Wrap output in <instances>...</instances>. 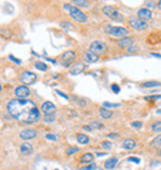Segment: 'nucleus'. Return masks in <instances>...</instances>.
Instances as JSON below:
<instances>
[{
	"label": "nucleus",
	"mask_w": 161,
	"mask_h": 170,
	"mask_svg": "<svg viewBox=\"0 0 161 170\" xmlns=\"http://www.w3.org/2000/svg\"><path fill=\"white\" fill-rule=\"evenodd\" d=\"M151 56H154V57H157V58H161V56H160V54H156V53H151Z\"/></svg>",
	"instance_id": "47"
},
{
	"label": "nucleus",
	"mask_w": 161,
	"mask_h": 170,
	"mask_svg": "<svg viewBox=\"0 0 161 170\" xmlns=\"http://www.w3.org/2000/svg\"><path fill=\"white\" fill-rule=\"evenodd\" d=\"M121 147H123L124 149H126V150H130V149H134V148L136 147V142H135L133 138H126V139L123 141Z\"/></svg>",
	"instance_id": "16"
},
{
	"label": "nucleus",
	"mask_w": 161,
	"mask_h": 170,
	"mask_svg": "<svg viewBox=\"0 0 161 170\" xmlns=\"http://www.w3.org/2000/svg\"><path fill=\"white\" fill-rule=\"evenodd\" d=\"M160 85H161V83H159V81H146V83L143 84L144 88H156V86H160Z\"/></svg>",
	"instance_id": "26"
},
{
	"label": "nucleus",
	"mask_w": 161,
	"mask_h": 170,
	"mask_svg": "<svg viewBox=\"0 0 161 170\" xmlns=\"http://www.w3.org/2000/svg\"><path fill=\"white\" fill-rule=\"evenodd\" d=\"M132 126L135 127V128H141V127H143V122H140V121H134V122H132Z\"/></svg>",
	"instance_id": "34"
},
{
	"label": "nucleus",
	"mask_w": 161,
	"mask_h": 170,
	"mask_svg": "<svg viewBox=\"0 0 161 170\" xmlns=\"http://www.w3.org/2000/svg\"><path fill=\"white\" fill-rule=\"evenodd\" d=\"M89 126H90L92 129H94V128H103V125L99 123V122H92Z\"/></svg>",
	"instance_id": "32"
},
{
	"label": "nucleus",
	"mask_w": 161,
	"mask_h": 170,
	"mask_svg": "<svg viewBox=\"0 0 161 170\" xmlns=\"http://www.w3.org/2000/svg\"><path fill=\"white\" fill-rule=\"evenodd\" d=\"M77 152H78V148H77V147H70V148L66 149L67 155H72V154H75V153H77Z\"/></svg>",
	"instance_id": "30"
},
{
	"label": "nucleus",
	"mask_w": 161,
	"mask_h": 170,
	"mask_svg": "<svg viewBox=\"0 0 161 170\" xmlns=\"http://www.w3.org/2000/svg\"><path fill=\"white\" fill-rule=\"evenodd\" d=\"M152 17V13L149 10V9H146V8H141V9H139L138 10V19H140L141 21H148V20H150Z\"/></svg>",
	"instance_id": "11"
},
{
	"label": "nucleus",
	"mask_w": 161,
	"mask_h": 170,
	"mask_svg": "<svg viewBox=\"0 0 161 170\" xmlns=\"http://www.w3.org/2000/svg\"><path fill=\"white\" fill-rule=\"evenodd\" d=\"M61 26H62V27H67V28H72V27H73L70 22H66V21H64V22H61Z\"/></svg>",
	"instance_id": "40"
},
{
	"label": "nucleus",
	"mask_w": 161,
	"mask_h": 170,
	"mask_svg": "<svg viewBox=\"0 0 161 170\" xmlns=\"http://www.w3.org/2000/svg\"><path fill=\"white\" fill-rule=\"evenodd\" d=\"M118 164V159L117 158H109L105 163H104V168L107 170H113Z\"/></svg>",
	"instance_id": "18"
},
{
	"label": "nucleus",
	"mask_w": 161,
	"mask_h": 170,
	"mask_svg": "<svg viewBox=\"0 0 161 170\" xmlns=\"http://www.w3.org/2000/svg\"><path fill=\"white\" fill-rule=\"evenodd\" d=\"M112 90H113V92L118 94V92H120V86L117 85V84H113V85H112Z\"/></svg>",
	"instance_id": "36"
},
{
	"label": "nucleus",
	"mask_w": 161,
	"mask_h": 170,
	"mask_svg": "<svg viewBox=\"0 0 161 170\" xmlns=\"http://www.w3.org/2000/svg\"><path fill=\"white\" fill-rule=\"evenodd\" d=\"M105 31L109 33L110 36L113 37H119V38H123V37H126L129 31L124 27H120V26H107Z\"/></svg>",
	"instance_id": "3"
},
{
	"label": "nucleus",
	"mask_w": 161,
	"mask_h": 170,
	"mask_svg": "<svg viewBox=\"0 0 161 170\" xmlns=\"http://www.w3.org/2000/svg\"><path fill=\"white\" fill-rule=\"evenodd\" d=\"M93 159H94V155L92 153H86V154L82 155L81 163H83V164H92L93 163Z\"/></svg>",
	"instance_id": "19"
},
{
	"label": "nucleus",
	"mask_w": 161,
	"mask_h": 170,
	"mask_svg": "<svg viewBox=\"0 0 161 170\" xmlns=\"http://www.w3.org/2000/svg\"><path fill=\"white\" fill-rule=\"evenodd\" d=\"M89 51L99 56V54H104V53L108 51V47H107V45H105L104 42H102V41H93V42L90 43V46H89Z\"/></svg>",
	"instance_id": "5"
},
{
	"label": "nucleus",
	"mask_w": 161,
	"mask_h": 170,
	"mask_svg": "<svg viewBox=\"0 0 161 170\" xmlns=\"http://www.w3.org/2000/svg\"><path fill=\"white\" fill-rule=\"evenodd\" d=\"M32 150H34V148H32L31 143H27L26 142V143H22L20 146V152H21L22 155H30L32 153Z\"/></svg>",
	"instance_id": "17"
},
{
	"label": "nucleus",
	"mask_w": 161,
	"mask_h": 170,
	"mask_svg": "<svg viewBox=\"0 0 161 170\" xmlns=\"http://www.w3.org/2000/svg\"><path fill=\"white\" fill-rule=\"evenodd\" d=\"M73 4L76 6H81V8H88L89 6V2H86V0H75Z\"/></svg>",
	"instance_id": "24"
},
{
	"label": "nucleus",
	"mask_w": 161,
	"mask_h": 170,
	"mask_svg": "<svg viewBox=\"0 0 161 170\" xmlns=\"http://www.w3.org/2000/svg\"><path fill=\"white\" fill-rule=\"evenodd\" d=\"M157 114H161V109H157V111H156Z\"/></svg>",
	"instance_id": "48"
},
{
	"label": "nucleus",
	"mask_w": 161,
	"mask_h": 170,
	"mask_svg": "<svg viewBox=\"0 0 161 170\" xmlns=\"http://www.w3.org/2000/svg\"><path fill=\"white\" fill-rule=\"evenodd\" d=\"M76 59V53L73 51H67V52H64L63 56H62V64L64 67H70L73 60Z\"/></svg>",
	"instance_id": "8"
},
{
	"label": "nucleus",
	"mask_w": 161,
	"mask_h": 170,
	"mask_svg": "<svg viewBox=\"0 0 161 170\" xmlns=\"http://www.w3.org/2000/svg\"><path fill=\"white\" fill-rule=\"evenodd\" d=\"M56 92H57V94H58V95H59V96H62V97H64V99H66V100H68V96H67V95H66V94H63V92H62V91H59V90H57V91H56Z\"/></svg>",
	"instance_id": "42"
},
{
	"label": "nucleus",
	"mask_w": 161,
	"mask_h": 170,
	"mask_svg": "<svg viewBox=\"0 0 161 170\" xmlns=\"http://www.w3.org/2000/svg\"><path fill=\"white\" fill-rule=\"evenodd\" d=\"M55 110H56V106H55L53 103H51V101H46V103H44L42 106H41V111H42L45 115L55 114Z\"/></svg>",
	"instance_id": "12"
},
{
	"label": "nucleus",
	"mask_w": 161,
	"mask_h": 170,
	"mask_svg": "<svg viewBox=\"0 0 161 170\" xmlns=\"http://www.w3.org/2000/svg\"><path fill=\"white\" fill-rule=\"evenodd\" d=\"M120 104H112V103H108V101H105V103H103V107L104 109H113V107H119Z\"/></svg>",
	"instance_id": "28"
},
{
	"label": "nucleus",
	"mask_w": 161,
	"mask_h": 170,
	"mask_svg": "<svg viewBox=\"0 0 161 170\" xmlns=\"http://www.w3.org/2000/svg\"><path fill=\"white\" fill-rule=\"evenodd\" d=\"M36 79H37V75H36L35 73H32V72H29V71L24 72V73L21 74V77H20V80L25 84V86H26V85L34 84V83L36 81Z\"/></svg>",
	"instance_id": "6"
},
{
	"label": "nucleus",
	"mask_w": 161,
	"mask_h": 170,
	"mask_svg": "<svg viewBox=\"0 0 161 170\" xmlns=\"http://www.w3.org/2000/svg\"><path fill=\"white\" fill-rule=\"evenodd\" d=\"M108 137H109V138H118V137H119V134H118V133H109V134H108Z\"/></svg>",
	"instance_id": "43"
},
{
	"label": "nucleus",
	"mask_w": 161,
	"mask_h": 170,
	"mask_svg": "<svg viewBox=\"0 0 161 170\" xmlns=\"http://www.w3.org/2000/svg\"><path fill=\"white\" fill-rule=\"evenodd\" d=\"M99 114H101V116H102L103 118H110V117L113 116V112H112L110 110H108V109H104V107L101 109Z\"/></svg>",
	"instance_id": "22"
},
{
	"label": "nucleus",
	"mask_w": 161,
	"mask_h": 170,
	"mask_svg": "<svg viewBox=\"0 0 161 170\" xmlns=\"http://www.w3.org/2000/svg\"><path fill=\"white\" fill-rule=\"evenodd\" d=\"M56 120V115L55 114H51V115H45V117H44V121L45 122H47V123H51V122H53Z\"/></svg>",
	"instance_id": "27"
},
{
	"label": "nucleus",
	"mask_w": 161,
	"mask_h": 170,
	"mask_svg": "<svg viewBox=\"0 0 161 170\" xmlns=\"http://www.w3.org/2000/svg\"><path fill=\"white\" fill-rule=\"evenodd\" d=\"M15 95L17 99H27L30 96V89L25 85H20L15 89Z\"/></svg>",
	"instance_id": "9"
},
{
	"label": "nucleus",
	"mask_w": 161,
	"mask_h": 170,
	"mask_svg": "<svg viewBox=\"0 0 161 170\" xmlns=\"http://www.w3.org/2000/svg\"><path fill=\"white\" fill-rule=\"evenodd\" d=\"M84 68H86V64H84V63H76V64L71 68L70 73H71V75H78V74H81V73L84 71Z\"/></svg>",
	"instance_id": "15"
},
{
	"label": "nucleus",
	"mask_w": 161,
	"mask_h": 170,
	"mask_svg": "<svg viewBox=\"0 0 161 170\" xmlns=\"http://www.w3.org/2000/svg\"><path fill=\"white\" fill-rule=\"evenodd\" d=\"M152 148H161V134H159L156 138L152 139L151 144H150Z\"/></svg>",
	"instance_id": "23"
},
{
	"label": "nucleus",
	"mask_w": 161,
	"mask_h": 170,
	"mask_svg": "<svg viewBox=\"0 0 161 170\" xmlns=\"http://www.w3.org/2000/svg\"><path fill=\"white\" fill-rule=\"evenodd\" d=\"M0 35L5 38H11L14 36V33H13V31H10L8 28H0Z\"/></svg>",
	"instance_id": "21"
},
{
	"label": "nucleus",
	"mask_w": 161,
	"mask_h": 170,
	"mask_svg": "<svg viewBox=\"0 0 161 170\" xmlns=\"http://www.w3.org/2000/svg\"><path fill=\"white\" fill-rule=\"evenodd\" d=\"M83 129L87 131V132H92V131H93V129L90 128V126H83Z\"/></svg>",
	"instance_id": "44"
},
{
	"label": "nucleus",
	"mask_w": 161,
	"mask_h": 170,
	"mask_svg": "<svg viewBox=\"0 0 161 170\" xmlns=\"http://www.w3.org/2000/svg\"><path fill=\"white\" fill-rule=\"evenodd\" d=\"M103 14H104L107 17L114 20V21H123V20H124L123 15H121L115 8L109 6V5H105V6L103 8Z\"/></svg>",
	"instance_id": "4"
},
{
	"label": "nucleus",
	"mask_w": 161,
	"mask_h": 170,
	"mask_svg": "<svg viewBox=\"0 0 161 170\" xmlns=\"http://www.w3.org/2000/svg\"><path fill=\"white\" fill-rule=\"evenodd\" d=\"M128 161H132V163H136V164H139V163H140V159L136 158V157H129V158H128Z\"/></svg>",
	"instance_id": "33"
},
{
	"label": "nucleus",
	"mask_w": 161,
	"mask_h": 170,
	"mask_svg": "<svg viewBox=\"0 0 161 170\" xmlns=\"http://www.w3.org/2000/svg\"><path fill=\"white\" fill-rule=\"evenodd\" d=\"M8 111L11 117L21 123H35L41 117L36 104L27 99H13L8 104Z\"/></svg>",
	"instance_id": "1"
},
{
	"label": "nucleus",
	"mask_w": 161,
	"mask_h": 170,
	"mask_svg": "<svg viewBox=\"0 0 161 170\" xmlns=\"http://www.w3.org/2000/svg\"><path fill=\"white\" fill-rule=\"evenodd\" d=\"M145 5H146V9L148 8H156V3L155 2H146Z\"/></svg>",
	"instance_id": "38"
},
{
	"label": "nucleus",
	"mask_w": 161,
	"mask_h": 170,
	"mask_svg": "<svg viewBox=\"0 0 161 170\" xmlns=\"http://www.w3.org/2000/svg\"><path fill=\"white\" fill-rule=\"evenodd\" d=\"M37 136V131L35 129H31V128H27V129H24L20 132V137L25 141H29V139H34Z\"/></svg>",
	"instance_id": "10"
},
{
	"label": "nucleus",
	"mask_w": 161,
	"mask_h": 170,
	"mask_svg": "<svg viewBox=\"0 0 161 170\" xmlns=\"http://www.w3.org/2000/svg\"><path fill=\"white\" fill-rule=\"evenodd\" d=\"M0 91H2V85H0Z\"/></svg>",
	"instance_id": "49"
},
{
	"label": "nucleus",
	"mask_w": 161,
	"mask_h": 170,
	"mask_svg": "<svg viewBox=\"0 0 161 170\" xmlns=\"http://www.w3.org/2000/svg\"><path fill=\"white\" fill-rule=\"evenodd\" d=\"M46 138L50 141H57V136L55 134H46Z\"/></svg>",
	"instance_id": "39"
},
{
	"label": "nucleus",
	"mask_w": 161,
	"mask_h": 170,
	"mask_svg": "<svg viewBox=\"0 0 161 170\" xmlns=\"http://www.w3.org/2000/svg\"><path fill=\"white\" fill-rule=\"evenodd\" d=\"M77 142L81 143V144H88V143H89V137H88L87 134L78 133V134H77Z\"/></svg>",
	"instance_id": "20"
},
{
	"label": "nucleus",
	"mask_w": 161,
	"mask_h": 170,
	"mask_svg": "<svg viewBox=\"0 0 161 170\" xmlns=\"http://www.w3.org/2000/svg\"><path fill=\"white\" fill-rule=\"evenodd\" d=\"M133 43H134V38L133 37H129V36L123 37V38H119V41H118V46L120 48H129Z\"/></svg>",
	"instance_id": "13"
},
{
	"label": "nucleus",
	"mask_w": 161,
	"mask_h": 170,
	"mask_svg": "<svg viewBox=\"0 0 161 170\" xmlns=\"http://www.w3.org/2000/svg\"><path fill=\"white\" fill-rule=\"evenodd\" d=\"M156 6H157L160 10H161V0H160V2H157V3H156Z\"/></svg>",
	"instance_id": "46"
},
{
	"label": "nucleus",
	"mask_w": 161,
	"mask_h": 170,
	"mask_svg": "<svg viewBox=\"0 0 161 170\" xmlns=\"http://www.w3.org/2000/svg\"><path fill=\"white\" fill-rule=\"evenodd\" d=\"M9 59L10 60H13V62H15L16 64H21V59H19V58H16V57H14V56H9Z\"/></svg>",
	"instance_id": "35"
},
{
	"label": "nucleus",
	"mask_w": 161,
	"mask_h": 170,
	"mask_svg": "<svg viewBox=\"0 0 161 170\" xmlns=\"http://www.w3.org/2000/svg\"><path fill=\"white\" fill-rule=\"evenodd\" d=\"M35 68H36V69H39V71H41V72L47 71V65L44 62H36L35 63Z\"/></svg>",
	"instance_id": "25"
},
{
	"label": "nucleus",
	"mask_w": 161,
	"mask_h": 170,
	"mask_svg": "<svg viewBox=\"0 0 161 170\" xmlns=\"http://www.w3.org/2000/svg\"><path fill=\"white\" fill-rule=\"evenodd\" d=\"M64 9H66V10L70 13L71 17H72L75 21L81 22V24H83V22L87 21V16H86V14H83V11H81L77 6L71 5V4H64Z\"/></svg>",
	"instance_id": "2"
},
{
	"label": "nucleus",
	"mask_w": 161,
	"mask_h": 170,
	"mask_svg": "<svg viewBox=\"0 0 161 170\" xmlns=\"http://www.w3.org/2000/svg\"><path fill=\"white\" fill-rule=\"evenodd\" d=\"M90 170H103V169H102V168H99V166H97V165H95V166H93V168H92Z\"/></svg>",
	"instance_id": "45"
},
{
	"label": "nucleus",
	"mask_w": 161,
	"mask_h": 170,
	"mask_svg": "<svg viewBox=\"0 0 161 170\" xmlns=\"http://www.w3.org/2000/svg\"><path fill=\"white\" fill-rule=\"evenodd\" d=\"M93 166H95V164H89V165H87V166H84V168H82V169H79V170H90Z\"/></svg>",
	"instance_id": "41"
},
{
	"label": "nucleus",
	"mask_w": 161,
	"mask_h": 170,
	"mask_svg": "<svg viewBox=\"0 0 161 170\" xmlns=\"http://www.w3.org/2000/svg\"><path fill=\"white\" fill-rule=\"evenodd\" d=\"M129 26L135 30H145L148 28V24L145 21H141L138 17H130L129 19Z\"/></svg>",
	"instance_id": "7"
},
{
	"label": "nucleus",
	"mask_w": 161,
	"mask_h": 170,
	"mask_svg": "<svg viewBox=\"0 0 161 170\" xmlns=\"http://www.w3.org/2000/svg\"><path fill=\"white\" fill-rule=\"evenodd\" d=\"M83 58H84V60H86L87 63H95L97 60L99 59V56L95 54V53H93V52H90V51H87V52H84Z\"/></svg>",
	"instance_id": "14"
},
{
	"label": "nucleus",
	"mask_w": 161,
	"mask_h": 170,
	"mask_svg": "<svg viewBox=\"0 0 161 170\" xmlns=\"http://www.w3.org/2000/svg\"><path fill=\"white\" fill-rule=\"evenodd\" d=\"M102 146H103V147H104L105 149H110L113 144H112V142H108V141H104V142L102 143Z\"/></svg>",
	"instance_id": "37"
},
{
	"label": "nucleus",
	"mask_w": 161,
	"mask_h": 170,
	"mask_svg": "<svg viewBox=\"0 0 161 170\" xmlns=\"http://www.w3.org/2000/svg\"><path fill=\"white\" fill-rule=\"evenodd\" d=\"M161 95H151V96H145L146 101H151V100H160Z\"/></svg>",
	"instance_id": "31"
},
{
	"label": "nucleus",
	"mask_w": 161,
	"mask_h": 170,
	"mask_svg": "<svg viewBox=\"0 0 161 170\" xmlns=\"http://www.w3.org/2000/svg\"><path fill=\"white\" fill-rule=\"evenodd\" d=\"M151 129L152 132H161V122H155L151 126Z\"/></svg>",
	"instance_id": "29"
}]
</instances>
